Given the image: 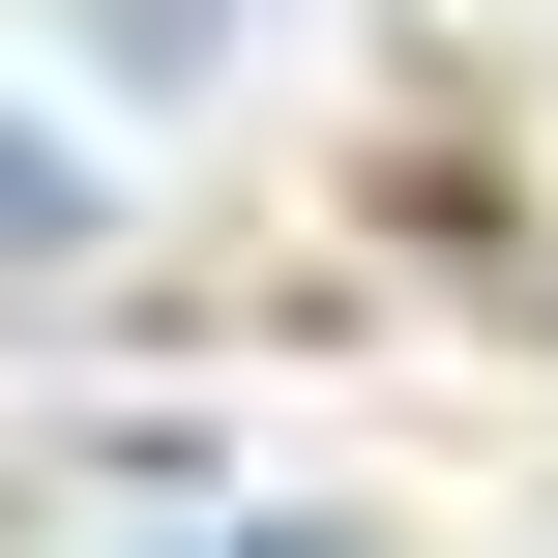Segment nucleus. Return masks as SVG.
Wrapping results in <instances>:
<instances>
[{
	"label": "nucleus",
	"instance_id": "nucleus-1",
	"mask_svg": "<svg viewBox=\"0 0 558 558\" xmlns=\"http://www.w3.org/2000/svg\"><path fill=\"white\" fill-rule=\"evenodd\" d=\"M59 235H88V147H29V118H0V265H59Z\"/></svg>",
	"mask_w": 558,
	"mask_h": 558
},
{
	"label": "nucleus",
	"instance_id": "nucleus-2",
	"mask_svg": "<svg viewBox=\"0 0 558 558\" xmlns=\"http://www.w3.org/2000/svg\"><path fill=\"white\" fill-rule=\"evenodd\" d=\"M235 558H324V530H235Z\"/></svg>",
	"mask_w": 558,
	"mask_h": 558
}]
</instances>
